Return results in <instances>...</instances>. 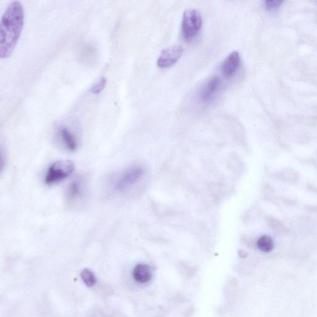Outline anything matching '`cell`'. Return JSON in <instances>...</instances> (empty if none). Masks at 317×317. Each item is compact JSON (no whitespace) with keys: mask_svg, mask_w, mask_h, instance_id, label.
<instances>
[{"mask_svg":"<svg viewBox=\"0 0 317 317\" xmlns=\"http://www.w3.org/2000/svg\"><path fill=\"white\" fill-rule=\"evenodd\" d=\"M284 0H265L266 9L272 11L277 9L282 4Z\"/></svg>","mask_w":317,"mask_h":317,"instance_id":"5bb4252c","label":"cell"},{"mask_svg":"<svg viewBox=\"0 0 317 317\" xmlns=\"http://www.w3.org/2000/svg\"><path fill=\"white\" fill-rule=\"evenodd\" d=\"M81 277L84 283L89 288H92L97 283L95 274L90 269L85 268L81 271Z\"/></svg>","mask_w":317,"mask_h":317,"instance_id":"7c38bea8","label":"cell"},{"mask_svg":"<svg viewBox=\"0 0 317 317\" xmlns=\"http://www.w3.org/2000/svg\"><path fill=\"white\" fill-rule=\"evenodd\" d=\"M240 65V57L238 52H233L227 56L221 66L223 75L226 78L233 77Z\"/></svg>","mask_w":317,"mask_h":317,"instance_id":"8992f818","label":"cell"},{"mask_svg":"<svg viewBox=\"0 0 317 317\" xmlns=\"http://www.w3.org/2000/svg\"><path fill=\"white\" fill-rule=\"evenodd\" d=\"M24 23V11L21 2L14 1L7 7L1 17L0 27V57L11 55L21 37Z\"/></svg>","mask_w":317,"mask_h":317,"instance_id":"6da1fadb","label":"cell"},{"mask_svg":"<svg viewBox=\"0 0 317 317\" xmlns=\"http://www.w3.org/2000/svg\"><path fill=\"white\" fill-rule=\"evenodd\" d=\"M84 188L82 182L75 181L70 185L67 190V199L70 202L80 200L83 195Z\"/></svg>","mask_w":317,"mask_h":317,"instance_id":"30bf717a","label":"cell"},{"mask_svg":"<svg viewBox=\"0 0 317 317\" xmlns=\"http://www.w3.org/2000/svg\"><path fill=\"white\" fill-rule=\"evenodd\" d=\"M184 52L183 47L181 45H174L167 48L160 53L157 64L162 69L171 67L178 62L183 55Z\"/></svg>","mask_w":317,"mask_h":317,"instance_id":"5b68a950","label":"cell"},{"mask_svg":"<svg viewBox=\"0 0 317 317\" xmlns=\"http://www.w3.org/2000/svg\"><path fill=\"white\" fill-rule=\"evenodd\" d=\"M201 14L196 9L185 11L182 22V34L186 41H190L199 35L202 27Z\"/></svg>","mask_w":317,"mask_h":317,"instance_id":"7a4b0ae2","label":"cell"},{"mask_svg":"<svg viewBox=\"0 0 317 317\" xmlns=\"http://www.w3.org/2000/svg\"><path fill=\"white\" fill-rule=\"evenodd\" d=\"M133 277L137 283L146 284L149 282L152 278V271L150 266L146 264L136 265L133 270Z\"/></svg>","mask_w":317,"mask_h":317,"instance_id":"9c48e42d","label":"cell"},{"mask_svg":"<svg viewBox=\"0 0 317 317\" xmlns=\"http://www.w3.org/2000/svg\"><path fill=\"white\" fill-rule=\"evenodd\" d=\"M74 170V163L68 160L53 162L47 170L45 177V183L48 185L59 183L68 178Z\"/></svg>","mask_w":317,"mask_h":317,"instance_id":"3957f363","label":"cell"},{"mask_svg":"<svg viewBox=\"0 0 317 317\" xmlns=\"http://www.w3.org/2000/svg\"><path fill=\"white\" fill-rule=\"evenodd\" d=\"M257 247L262 252L268 253L274 248V242L270 236L263 235L257 241Z\"/></svg>","mask_w":317,"mask_h":317,"instance_id":"8fae6325","label":"cell"},{"mask_svg":"<svg viewBox=\"0 0 317 317\" xmlns=\"http://www.w3.org/2000/svg\"><path fill=\"white\" fill-rule=\"evenodd\" d=\"M144 172L143 167L141 166H134L126 169L116 177L113 184L114 190L123 192L130 189L141 179Z\"/></svg>","mask_w":317,"mask_h":317,"instance_id":"277c9868","label":"cell"},{"mask_svg":"<svg viewBox=\"0 0 317 317\" xmlns=\"http://www.w3.org/2000/svg\"><path fill=\"white\" fill-rule=\"evenodd\" d=\"M220 85V80L217 77H212L208 81L200 94V99L202 102H209L219 90Z\"/></svg>","mask_w":317,"mask_h":317,"instance_id":"ba28073f","label":"cell"},{"mask_svg":"<svg viewBox=\"0 0 317 317\" xmlns=\"http://www.w3.org/2000/svg\"><path fill=\"white\" fill-rule=\"evenodd\" d=\"M106 84V78L105 77L101 78V79L93 86L92 88H91V93L96 95H100L104 90V89L105 88Z\"/></svg>","mask_w":317,"mask_h":317,"instance_id":"4fadbf2b","label":"cell"},{"mask_svg":"<svg viewBox=\"0 0 317 317\" xmlns=\"http://www.w3.org/2000/svg\"><path fill=\"white\" fill-rule=\"evenodd\" d=\"M58 136L63 146L69 151H75L78 148L77 138L69 129L62 126L58 131Z\"/></svg>","mask_w":317,"mask_h":317,"instance_id":"52a82bcc","label":"cell"}]
</instances>
